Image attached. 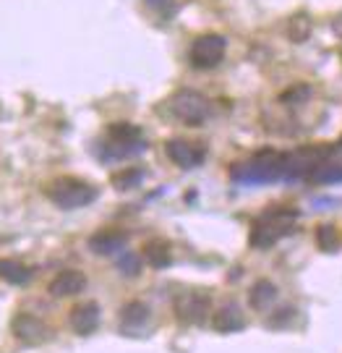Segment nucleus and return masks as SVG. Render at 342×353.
I'll use <instances>...</instances> for the list:
<instances>
[{
  "mask_svg": "<svg viewBox=\"0 0 342 353\" xmlns=\"http://www.w3.org/2000/svg\"><path fill=\"white\" fill-rule=\"evenodd\" d=\"M71 327L76 330L78 335H92L100 327V306L94 301H84L74 306L71 312Z\"/></svg>",
  "mask_w": 342,
  "mask_h": 353,
  "instance_id": "9d476101",
  "label": "nucleus"
},
{
  "mask_svg": "<svg viewBox=\"0 0 342 353\" xmlns=\"http://www.w3.org/2000/svg\"><path fill=\"white\" fill-rule=\"evenodd\" d=\"M170 110L175 115L180 123L186 126H202L204 121L212 115V102L206 100L199 92H191V89H183L178 92L175 97L170 100Z\"/></svg>",
  "mask_w": 342,
  "mask_h": 353,
  "instance_id": "39448f33",
  "label": "nucleus"
},
{
  "mask_svg": "<svg viewBox=\"0 0 342 353\" xmlns=\"http://www.w3.org/2000/svg\"><path fill=\"white\" fill-rule=\"evenodd\" d=\"M306 178H308L311 183H340L342 181V165L321 163V165H317V168H314Z\"/></svg>",
  "mask_w": 342,
  "mask_h": 353,
  "instance_id": "a211bd4d",
  "label": "nucleus"
},
{
  "mask_svg": "<svg viewBox=\"0 0 342 353\" xmlns=\"http://www.w3.org/2000/svg\"><path fill=\"white\" fill-rule=\"evenodd\" d=\"M225 50H228L225 37H220V34H202L191 45L189 61L193 68H215V65L222 63Z\"/></svg>",
  "mask_w": 342,
  "mask_h": 353,
  "instance_id": "423d86ee",
  "label": "nucleus"
},
{
  "mask_svg": "<svg viewBox=\"0 0 342 353\" xmlns=\"http://www.w3.org/2000/svg\"><path fill=\"white\" fill-rule=\"evenodd\" d=\"M175 312L183 322H204V316L209 312V299H206V296H199V293L180 296L175 301Z\"/></svg>",
  "mask_w": 342,
  "mask_h": 353,
  "instance_id": "f8f14e48",
  "label": "nucleus"
},
{
  "mask_svg": "<svg viewBox=\"0 0 342 353\" xmlns=\"http://www.w3.org/2000/svg\"><path fill=\"white\" fill-rule=\"evenodd\" d=\"M13 332H16V338L24 343H42L47 341V327H45V322H39L34 314H19L13 319Z\"/></svg>",
  "mask_w": 342,
  "mask_h": 353,
  "instance_id": "9b49d317",
  "label": "nucleus"
},
{
  "mask_svg": "<svg viewBox=\"0 0 342 353\" xmlns=\"http://www.w3.org/2000/svg\"><path fill=\"white\" fill-rule=\"evenodd\" d=\"M152 11L162 13V16H173L175 13V0H144Z\"/></svg>",
  "mask_w": 342,
  "mask_h": 353,
  "instance_id": "5701e85b",
  "label": "nucleus"
},
{
  "mask_svg": "<svg viewBox=\"0 0 342 353\" xmlns=\"http://www.w3.org/2000/svg\"><path fill=\"white\" fill-rule=\"evenodd\" d=\"M144 256H147V262L157 270H162L173 262V256H170V246H167L165 241H149L147 246H144Z\"/></svg>",
  "mask_w": 342,
  "mask_h": 353,
  "instance_id": "f3484780",
  "label": "nucleus"
},
{
  "mask_svg": "<svg viewBox=\"0 0 342 353\" xmlns=\"http://www.w3.org/2000/svg\"><path fill=\"white\" fill-rule=\"evenodd\" d=\"M147 150V141L141 137L139 126L131 123H115L107 131V141H105V160H123V157H133Z\"/></svg>",
  "mask_w": 342,
  "mask_h": 353,
  "instance_id": "7ed1b4c3",
  "label": "nucleus"
},
{
  "mask_svg": "<svg viewBox=\"0 0 342 353\" xmlns=\"http://www.w3.org/2000/svg\"><path fill=\"white\" fill-rule=\"evenodd\" d=\"M337 150H340V152H342V141H340V147H337Z\"/></svg>",
  "mask_w": 342,
  "mask_h": 353,
  "instance_id": "393cba45",
  "label": "nucleus"
},
{
  "mask_svg": "<svg viewBox=\"0 0 342 353\" xmlns=\"http://www.w3.org/2000/svg\"><path fill=\"white\" fill-rule=\"evenodd\" d=\"M317 243L321 252H334V249L340 246V236H337L334 225H319L317 228Z\"/></svg>",
  "mask_w": 342,
  "mask_h": 353,
  "instance_id": "412c9836",
  "label": "nucleus"
},
{
  "mask_svg": "<svg viewBox=\"0 0 342 353\" xmlns=\"http://www.w3.org/2000/svg\"><path fill=\"white\" fill-rule=\"evenodd\" d=\"M165 152L167 157L178 165V168H183V170H191V168H199L204 163V157H206V152L199 147V144H193L189 139H170L165 144Z\"/></svg>",
  "mask_w": 342,
  "mask_h": 353,
  "instance_id": "0eeeda50",
  "label": "nucleus"
},
{
  "mask_svg": "<svg viewBox=\"0 0 342 353\" xmlns=\"http://www.w3.org/2000/svg\"><path fill=\"white\" fill-rule=\"evenodd\" d=\"M84 288H87V278H84L81 272H76V270H65V272H61V275H55L52 283L47 285L50 296H55V299L78 296Z\"/></svg>",
  "mask_w": 342,
  "mask_h": 353,
  "instance_id": "6e6552de",
  "label": "nucleus"
},
{
  "mask_svg": "<svg viewBox=\"0 0 342 353\" xmlns=\"http://www.w3.org/2000/svg\"><path fill=\"white\" fill-rule=\"evenodd\" d=\"M308 34H311V19H308L306 13L292 16L290 24H288V37H290L292 42H303Z\"/></svg>",
  "mask_w": 342,
  "mask_h": 353,
  "instance_id": "aec40b11",
  "label": "nucleus"
},
{
  "mask_svg": "<svg viewBox=\"0 0 342 353\" xmlns=\"http://www.w3.org/2000/svg\"><path fill=\"white\" fill-rule=\"evenodd\" d=\"M308 94H311V89L306 87V84H298L292 92H285V94H282V100H285V102H298V100H306Z\"/></svg>",
  "mask_w": 342,
  "mask_h": 353,
  "instance_id": "b1692460",
  "label": "nucleus"
},
{
  "mask_svg": "<svg viewBox=\"0 0 342 353\" xmlns=\"http://www.w3.org/2000/svg\"><path fill=\"white\" fill-rule=\"evenodd\" d=\"M118 270L126 275V278H133V275H139L141 270V259L136 256V254H120L118 256Z\"/></svg>",
  "mask_w": 342,
  "mask_h": 353,
  "instance_id": "4be33fe9",
  "label": "nucleus"
},
{
  "mask_svg": "<svg viewBox=\"0 0 342 353\" xmlns=\"http://www.w3.org/2000/svg\"><path fill=\"white\" fill-rule=\"evenodd\" d=\"M110 181H113V186L118 191H128V189H133V186H139L141 181H144V170H141V168H128V170L115 173Z\"/></svg>",
  "mask_w": 342,
  "mask_h": 353,
  "instance_id": "6ab92c4d",
  "label": "nucleus"
},
{
  "mask_svg": "<svg viewBox=\"0 0 342 353\" xmlns=\"http://www.w3.org/2000/svg\"><path fill=\"white\" fill-rule=\"evenodd\" d=\"M233 178L241 183H272L285 178V154L275 150L256 152L248 163L235 165L233 168Z\"/></svg>",
  "mask_w": 342,
  "mask_h": 353,
  "instance_id": "f257e3e1",
  "label": "nucleus"
},
{
  "mask_svg": "<svg viewBox=\"0 0 342 353\" xmlns=\"http://www.w3.org/2000/svg\"><path fill=\"white\" fill-rule=\"evenodd\" d=\"M50 199L61 210H78L97 199V189L78 178H58L50 186Z\"/></svg>",
  "mask_w": 342,
  "mask_h": 353,
  "instance_id": "20e7f679",
  "label": "nucleus"
},
{
  "mask_svg": "<svg viewBox=\"0 0 342 353\" xmlns=\"http://www.w3.org/2000/svg\"><path fill=\"white\" fill-rule=\"evenodd\" d=\"M34 278V270H29L26 265L16 262V259H0V280L11 283V285H26Z\"/></svg>",
  "mask_w": 342,
  "mask_h": 353,
  "instance_id": "4468645a",
  "label": "nucleus"
},
{
  "mask_svg": "<svg viewBox=\"0 0 342 353\" xmlns=\"http://www.w3.org/2000/svg\"><path fill=\"white\" fill-rule=\"evenodd\" d=\"M275 301H277V288H275V283H269V280L254 283V288H251V306H254L256 312H264V309H269Z\"/></svg>",
  "mask_w": 342,
  "mask_h": 353,
  "instance_id": "dca6fc26",
  "label": "nucleus"
},
{
  "mask_svg": "<svg viewBox=\"0 0 342 353\" xmlns=\"http://www.w3.org/2000/svg\"><path fill=\"white\" fill-rule=\"evenodd\" d=\"M298 212L295 210H266L251 228V246L254 249H269L275 246L282 236L290 233Z\"/></svg>",
  "mask_w": 342,
  "mask_h": 353,
  "instance_id": "f03ea898",
  "label": "nucleus"
},
{
  "mask_svg": "<svg viewBox=\"0 0 342 353\" xmlns=\"http://www.w3.org/2000/svg\"><path fill=\"white\" fill-rule=\"evenodd\" d=\"M246 327V319L238 303H225L215 314V330L217 332H238Z\"/></svg>",
  "mask_w": 342,
  "mask_h": 353,
  "instance_id": "ddd939ff",
  "label": "nucleus"
},
{
  "mask_svg": "<svg viewBox=\"0 0 342 353\" xmlns=\"http://www.w3.org/2000/svg\"><path fill=\"white\" fill-rule=\"evenodd\" d=\"M128 236L126 233H118V230H102V233H94L89 239V249L100 256H115L126 249Z\"/></svg>",
  "mask_w": 342,
  "mask_h": 353,
  "instance_id": "1a4fd4ad",
  "label": "nucleus"
},
{
  "mask_svg": "<svg viewBox=\"0 0 342 353\" xmlns=\"http://www.w3.org/2000/svg\"><path fill=\"white\" fill-rule=\"evenodd\" d=\"M149 322V306L141 301H131L120 309V325L126 330H139Z\"/></svg>",
  "mask_w": 342,
  "mask_h": 353,
  "instance_id": "2eb2a0df",
  "label": "nucleus"
}]
</instances>
